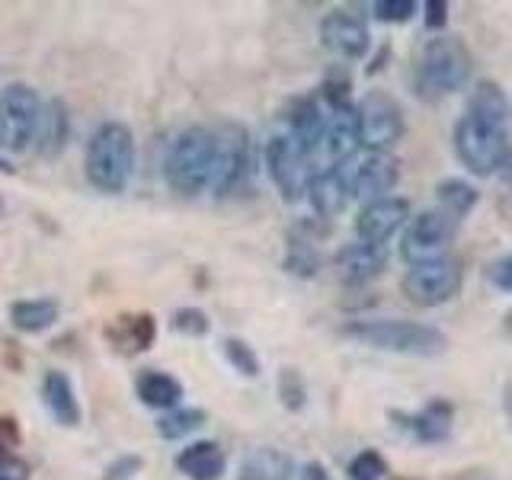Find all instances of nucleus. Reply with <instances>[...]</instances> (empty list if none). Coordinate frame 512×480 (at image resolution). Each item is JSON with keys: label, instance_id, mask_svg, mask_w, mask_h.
<instances>
[{"label": "nucleus", "instance_id": "obj_1", "mask_svg": "<svg viewBox=\"0 0 512 480\" xmlns=\"http://www.w3.org/2000/svg\"><path fill=\"white\" fill-rule=\"evenodd\" d=\"M87 180L106 196H116L135 173V135L125 122H106L87 144Z\"/></svg>", "mask_w": 512, "mask_h": 480}, {"label": "nucleus", "instance_id": "obj_2", "mask_svg": "<svg viewBox=\"0 0 512 480\" xmlns=\"http://www.w3.org/2000/svg\"><path fill=\"white\" fill-rule=\"evenodd\" d=\"M343 336L359 340L372 349L397 352V356H416V359L442 356L448 346L442 330L413 324V320H352V324L343 327Z\"/></svg>", "mask_w": 512, "mask_h": 480}, {"label": "nucleus", "instance_id": "obj_3", "mask_svg": "<svg viewBox=\"0 0 512 480\" xmlns=\"http://www.w3.org/2000/svg\"><path fill=\"white\" fill-rule=\"evenodd\" d=\"M471 71H474V64L464 42L452 36H436L423 48L413 84L423 100H442V96L464 90V84L471 80Z\"/></svg>", "mask_w": 512, "mask_h": 480}, {"label": "nucleus", "instance_id": "obj_4", "mask_svg": "<svg viewBox=\"0 0 512 480\" xmlns=\"http://www.w3.org/2000/svg\"><path fill=\"white\" fill-rule=\"evenodd\" d=\"M215 128L205 125H189L180 138L173 141V148L167 154V183L183 192V196H199L212 186L215 173Z\"/></svg>", "mask_w": 512, "mask_h": 480}, {"label": "nucleus", "instance_id": "obj_5", "mask_svg": "<svg viewBox=\"0 0 512 480\" xmlns=\"http://www.w3.org/2000/svg\"><path fill=\"white\" fill-rule=\"evenodd\" d=\"M455 154L464 167H468L474 176H490L500 173L503 160L509 154V135L503 125L484 122L477 116H464L455 122Z\"/></svg>", "mask_w": 512, "mask_h": 480}, {"label": "nucleus", "instance_id": "obj_6", "mask_svg": "<svg viewBox=\"0 0 512 480\" xmlns=\"http://www.w3.org/2000/svg\"><path fill=\"white\" fill-rule=\"evenodd\" d=\"M42 100L29 84H10L0 93V151L23 154L36 141Z\"/></svg>", "mask_w": 512, "mask_h": 480}, {"label": "nucleus", "instance_id": "obj_7", "mask_svg": "<svg viewBox=\"0 0 512 480\" xmlns=\"http://www.w3.org/2000/svg\"><path fill=\"white\" fill-rule=\"evenodd\" d=\"M340 180L346 186L349 199H384V192H391L400 180V164L388 151H356L349 160H343Z\"/></svg>", "mask_w": 512, "mask_h": 480}, {"label": "nucleus", "instance_id": "obj_8", "mask_svg": "<svg viewBox=\"0 0 512 480\" xmlns=\"http://www.w3.org/2000/svg\"><path fill=\"white\" fill-rule=\"evenodd\" d=\"M266 167L285 202H298L308 192V183L314 176V160L285 128L272 135L266 144Z\"/></svg>", "mask_w": 512, "mask_h": 480}, {"label": "nucleus", "instance_id": "obj_9", "mask_svg": "<svg viewBox=\"0 0 512 480\" xmlns=\"http://www.w3.org/2000/svg\"><path fill=\"white\" fill-rule=\"evenodd\" d=\"M464 282V266L455 256H442V260L416 263L404 276V292L420 308H439V304L452 301Z\"/></svg>", "mask_w": 512, "mask_h": 480}, {"label": "nucleus", "instance_id": "obj_10", "mask_svg": "<svg viewBox=\"0 0 512 480\" xmlns=\"http://www.w3.org/2000/svg\"><path fill=\"white\" fill-rule=\"evenodd\" d=\"M455 231H458L455 218H448L442 208H426V212H420L407 224L404 240H400V256L410 266L442 260V256H448Z\"/></svg>", "mask_w": 512, "mask_h": 480}, {"label": "nucleus", "instance_id": "obj_11", "mask_svg": "<svg viewBox=\"0 0 512 480\" xmlns=\"http://www.w3.org/2000/svg\"><path fill=\"white\" fill-rule=\"evenodd\" d=\"M359 144L365 151H388L404 135V112L388 93H368L356 106Z\"/></svg>", "mask_w": 512, "mask_h": 480}, {"label": "nucleus", "instance_id": "obj_12", "mask_svg": "<svg viewBox=\"0 0 512 480\" xmlns=\"http://www.w3.org/2000/svg\"><path fill=\"white\" fill-rule=\"evenodd\" d=\"M218 148H215V173H212V189L215 196H228V192L244 180L247 164H250V138L240 125L228 122L215 128Z\"/></svg>", "mask_w": 512, "mask_h": 480}, {"label": "nucleus", "instance_id": "obj_13", "mask_svg": "<svg viewBox=\"0 0 512 480\" xmlns=\"http://www.w3.org/2000/svg\"><path fill=\"white\" fill-rule=\"evenodd\" d=\"M320 45L343 61L365 58L368 45H372L365 16L352 10H330L324 20H320Z\"/></svg>", "mask_w": 512, "mask_h": 480}, {"label": "nucleus", "instance_id": "obj_14", "mask_svg": "<svg viewBox=\"0 0 512 480\" xmlns=\"http://www.w3.org/2000/svg\"><path fill=\"white\" fill-rule=\"evenodd\" d=\"M410 221V202L400 196H384L368 202L356 218V234L365 244H388V240Z\"/></svg>", "mask_w": 512, "mask_h": 480}, {"label": "nucleus", "instance_id": "obj_15", "mask_svg": "<svg viewBox=\"0 0 512 480\" xmlns=\"http://www.w3.org/2000/svg\"><path fill=\"white\" fill-rule=\"evenodd\" d=\"M391 420L400 432H407L416 442L423 445H436V442H445L452 436V423H455V410L448 404L445 397H432L423 410L416 413H400V410H391Z\"/></svg>", "mask_w": 512, "mask_h": 480}, {"label": "nucleus", "instance_id": "obj_16", "mask_svg": "<svg viewBox=\"0 0 512 480\" xmlns=\"http://www.w3.org/2000/svg\"><path fill=\"white\" fill-rule=\"evenodd\" d=\"M359 151V119L356 106H324V138H320V151L327 154L333 167H340Z\"/></svg>", "mask_w": 512, "mask_h": 480}, {"label": "nucleus", "instance_id": "obj_17", "mask_svg": "<svg viewBox=\"0 0 512 480\" xmlns=\"http://www.w3.org/2000/svg\"><path fill=\"white\" fill-rule=\"evenodd\" d=\"M106 343L119 352V356H141L148 352L157 340V320L148 311H138V314H122L116 317L112 324H106L103 330Z\"/></svg>", "mask_w": 512, "mask_h": 480}, {"label": "nucleus", "instance_id": "obj_18", "mask_svg": "<svg viewBox=\"0 0 512 480\" xmlns=\"http://www.w3.org/2000/svg\"><path fill=\"white\" fill-rule=\"evenodd\" d=\"M388 266V247L381 244H365V240H356V244H346L340 253H336V272L346 285H365L375 276H381V269Z\"/></svg>", "mask_w": 512, "mask_h": 480}, {"label": "nucleus", "instance_id": "obj_19", "mask_svg": "<svg viewBox=\"0 0 512 480\" xmlns=\"http://www.w3.org/2000/svg\"><path fill=\"white\" fill-rule=\"evenodd\" d=\"M285 132L314 160V154L320 151V138H324V106H320L317 96H304V100L292 103V109L285 112Z\"/></svg>", "mask_w": 512, "mask_h": 480}, {"label": "nucleus", "instance_id": "obj_20", "mask_svg": "<svg viewBox=\"0 0 512 480\" xmlns=\"http://www.w3.org/2000/svg\"><path fill=\"white\" fill-rule=\"evenodd\" d=\"M42 400H45V407L48 413L55 416V423L58 426H80V400L74 394V384L71 378L58 372V368H52V372H45L42 378Z\"/></svg>", "mask_w": 512, "mask_h": 480}, {"label": "nucleus", "instance_id": "obj_21", "mask_svg": "<svg viewBox=\"0 0 512 480\" xmlns=\"http://www.w3.org/2000/svg\"><path fill=\"white\" fill-rule=\"evenodd\" d=\"M135 394L144 407L176 410L183 400V384H180V378L160 372V368H144V372L135 378Z\"/></svg>", "mask_w": 512, "mask_h": 480}, {"label": "nucleus", "instance_id": "obj_22", "mask_svg": "<svg viewBox=\"0 0 512 480\" xmlns=\"http://www.w3.org/2000/svg\"><path fill=\"white\" fill-rule=\"evenodd\" d=\"M68 135H71L68 106H64L61 100H48L42 106L39 128H36V151H39V157H45V160L58 157L64 144H68Z\"/></svg>", "mask_w": 512, "mask_h": 480}, {"label": "nucleus", "instance_id": "obj_23", "mask_svg": "<svg viewBox=\"0 0 512 480\" xmlns=\"http://www.w3.org/2000/svg\"><path fill=\"white\" fill-rule=\"evenodd\" d=\"M308 202L311 208L320 215V218H333V215H340L343 208L349 205V196H346V186L340 180V170L336 167H327V170H320L311 176V183H308Z\"/></svg>", "mask_w": 512, "mask_h": 480}, {"label": "nucleus", "instance_id": "obj_24", "mask_svg": "<svg viewBox=\"0 0 512 480\" xmlns=\"http://www.w3.org/2000/svg\"><path fill=\"white\" fill-rule=\"evenodd\" d=\"M176 468L189 480H218L224 474V452L215 442H192L176 455Z\"/></svg>", "mask_w": 512, "mask_h": 480}, {"label": "nucleus", "instance_id": "obj_25", "mask_svg": "<svg viewBox=\"0 0 512 480\" xmlns=\"http://www.w3.org/2000/svg\"><path fill=\"white\" fill-rule=\"evenodd\" d=\"M295 461L292 455L279 452V448H253V452L240 461V480H292Z\"/></svg>", "mask_w": 512, "mask_h": 480}, {"label": "nucleus", "instance_id": "obj_26", "mask_svg": "<svg viewBox=\"0 0 512 480\" xmlns=\"http://www.w3.org/2000/svg\"><path fill=\"white\" fill-rule=\"evenodd\" d=\"M10 324L20 333H42L58 320L61 308L55 298H23L10 304Z\"/></svg>", "mask_w": 512, "mask_h": 480}, {"label": "nucleus", "instance_id": "obj_27", "mask_svg": "<svg viewBox=\"0 0 512 480\" xmlns=\"http://www.w3.org/2000/svg\"><path fill=\"white\" fill-rule=\"evenodd\" d=\"M468 116H477L484 122L506 128V122L512 116V106L506 100L503 87L493 84V80H480V84L474 87V93H471V100H468Z\"/></svg>", "mask_w": 512, "mask_h": 480}, {"label": "nucleus", "instance_id": "obj_28", "mask_svg": "<svg viewBox=\"0 0 512 480\" xmlns=\"http://www.w3.org/2000/svg\"><path fill=\"white\" fill-rule=\"evenodd\" d=\"M436 199H439V208L448 215V218H468L471 208L477 205V189L464 180H442L439 189H436Z\"/></svg>", "mask_w": 512, "mask_h": 480}, {"label": "nucleus", "instance_id": "obj_29", "mask_svg": "<svg viewBox=\"0 0 512 480\" xmlns=\"http://www.w3.org/2000/svg\"><path fill=\"white\" fill-rule=\"evenodd\" d=\"M288 276H298V279H314L317 269H320V253L314 250V244L308 237L292 234L288 237V247H285V260H282Z\"/></svg>", "mask_w": 512, "mask_h": 480}, {"label": "nucleus", "instance_id": "obj_30", "mask_svg": "<svg viewBox=\"0 0 512 480\" xmlns=\"http://www.w3.org/2000/svg\"><path fill=\"white\" fill-rule=\"evenodd\" d=\"M205 420H208V413L199 410V407H176V410H170L167 416H160V420H157V436L167 439V442L186 439L196 429H202Z\"/></svg>", "mask_w": 512, "mask_h": 480}, {"label": "nucleus", "instance_id": "obj_31", "mask_svg": "<svg viewBox=\"0 0 512 480\" xmlns=\"http://www.w3.org/2000/svg\"><path fill=\"white\" fill-rule=\"evenodd\" d=\"M221 352H224V359L231 362V368L237 375H244V378H260V356L253 352L250 343L244 340H237V336H228V340L221 343Z\"/></svg>", "mask_w": 512, "mask_h": 480}, {"label": "nucleus", "instance_id": "obj_32", "mask_svg": "<svg viewBox=\"0 0 512 480\" xmlns=\"http://www.w3.org/2000/svg\"><path fill=\"white\" fill-rule=\"evenodd\" d=\"M279 400L292 413L304 410V404H308V388H304V378L295 368H282L279 372Z\"/></svg>", "mask_w": 512, "mask_h": 480}, {"label": "nucleus", "instance_id": "obj_33", "mask_svg": "<svg viewBox=\"0 0 512 480\" xmlns=\"http://www.w3.org/2000/svg\"><path fill=\"white\" fill-rule=\"evenodd\" d=\"M349 480H381L384 474H388V461H384L378 452H359L356 458L349 461Z\"/></svg>", "mask_w": 512, "mask_h": 480}, {"label": "nucleus", "instance_id": "obj_34", "mask_svg": "<svg viewBox=\"0 0 512 480\" xmlns=\"http://www.w3.org/2000/svg\"><path fill=\"white\" fill-rule=\"evenodd\" d=\"M170 324L176 333H183V336H205L208 330H212V320H208V314L202 308H176Z\"/></svg>", "mask_w": 512, "mask_h": 480}, {"label": "nucleus", "instance_id": "obj_35", "mask_svg": "<svg viewBox=\"0 0 512 480\" xmlns=\"http://www.w3.org/2000/svg\"><path fill=\"white\" fill-rule=\"evenodd\" d=\"M372 13L381 23H407L416 13V4L413 0H378V4L372 7Z\"/></svg>", "mask_w": 512, "mask_h": 480}, {"label": "nucleus", "instance_id": "obj_36", "mask_svg": "<svg viewBox=\"0 0 512 480\" xmlns=\"http://www.w3.org/2000/svg\"><path fill=\"white\" fill-rule=\"evenodd\" d=\"M484 276H487V282L496 288V292L512 295V253L496 256V260L484 269Z\"/></svg>", "mask_w": 512, "mask_h": 480}, {"label": "nucleus", "instance_id": "obj_37", "mask_svg": "<svg viewBox=\"0 0 512 480\" xmlns=\"http://www.w3.org/2000/svg\"><path fill=\"white\" fill-rule=\"evenodd\" d=\"M7 442L10 439H0V480H29V464L16 458Z\"/></svg>", "mask_w": 512, "mask_h": 480}, {"label": "nucleus", "instance_id": "obj_38", "mask_svg": "<svg viewBox=\"0 0 512 480\" xmlns=\"http://www.w3.org/2000/svg\"><path fill=\"white\" fill-rule=\"evenodd\" d=\"M144 468V461L138 455H119L116 461L106 464L103 480H135Z\"/></svg>", "mask_w": 512, "mask_h": 480}, {"label": "nucleus", "instance_id": "obj_39", "mask_svg": "<svg viewBox=\"0 0 512 480\" xmlns=\"http://www.w3.org/2000/svg\"><path fill=\"white\" fill-rule=\"evenodd\" d=\"M426 26L429 29H445V23H448V4L445 0H426Z\"/></svg>", "mask_w": 512, "mask_h": 480}, {"label": "nucleus", "instance_id": "obj_40", "mask_svg": "<svg viewBox=\"0 0 512 480\" xmlns=\"http://www.w3.org/2000/svg\"><path fill=\"white\" fill-rule=\"evenodd\" d=\"M298 480H333V477H330V471H327L320 461H308V464H304V468L298 471Z\"/></svg>", "mask_w": 512, "mask_h": 480}, {"label": "nucleus", "instance_id": "obj_41", "mask_svg": "<svg viewBox=\"0 0 512 480\" xmlns=\"http://www.w3.org/2000/svg\"><path fill=\"white\" fill-rule=\"evenodd\" d=\"M503 413H506V423L512 429V378L506 381V388H503Z\"/></svg>", "mask_w": 512, "mask_h": 480}, {"label": "nucleus", "instance_id": "obj_42", "mask_svg": "<svg viewBox=\"0 0 512 480\" xmlns=\"http://www.w3.org/2000/svg\"><path fill=\"white\" fill-rule=\"evenodd\" d=\"M500 176H503V183H506V186H512V148H509V154H506V160H503Z\"/></svg>", "mask_w": 512, "mask_h": 480}, {"label": "nucleus", "instance_id": "obj_43", "mask_svg": "<svg viewBox=\"0 0 512 480\" xmlns=\"http://www.w3.org/2000/svg\"><path fill=\"white\" fill-rule=\"evenodd\" d=\"M0 173H7V176L13 173V164H10V160H7L4 154H0Z\"/></svg>", "mask_w": 512, "mask_h": 480}]
</instances>
